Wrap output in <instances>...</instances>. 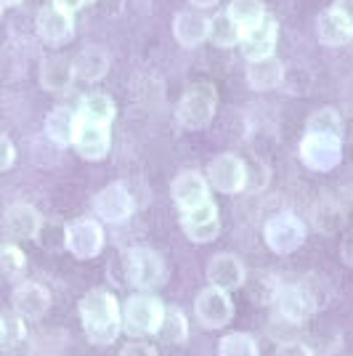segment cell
<instances>
[{
    "label": "cell",
    "instance_id": "cell-24",
    "mask_svg": "<svg viewBox=\"0 0 353 356\" xmlns=\"http://www.w3.org/2000/svg\"><path fill=\"white\" fill-rule=\"evenodd\" d=\"M74 77V61L64 56H45L40 61V86L45 90H67Z\"/></svg>",
    "mask_w": 353,
    "mask_h": 356
},
{
    "label": "cell",
    "instance_id": "cell-26",
    "mask_svg": "<svg viewBox=\"0 0 353 356\" xmlns=\"http://www.w3.org/2000/svg\"><path fill=\"white\" fill-rule=\"evenodd\" d=\"M157 338L162 343H167V346H181V343L189 341V322H186V314L181 312L178 306L165 309V319H162Z\"/></svg>",
    "mask_w": 353,
    "mask_h": 356
},
{
    "label": "cell",
    "instance_id": "cell-27",
    "mask_svg": "<svg viewBox=\"0 0 353 356\" xmlns=\"http://www.w3.org/2000/svg\"><path fill=\"white\" fill-rule=\"evenodd\" d=\"M80 118L96 125H112L115 120V102L106 93H88L80 104Z\"/></svg>",
    "mask_w": 353,
    "mask_h": 356
},
{
    "label": "cell",
    "instance_id": "cell-34",
    "mask_svg": "<svg viewBox=\"0 0 353 356\" xmlns=\"http://www.w3.org/2000/svg\"><path fill=\"white\" fill-rule=\"evenodd\" d=\"M313 86V74L306 67H284V77H281V90L293 93V96H303L309 93Z\"/></svg>",
    "mask_w": 353,
    "mask_h": 356
},
{
    "label": "cell",
    "instance_id": "cell-17",
    "mask_svg": "<svg viewBox=\"0 0 353 356\" xmlns=\"http://www.w3.org/2000/svg\"><path fill=\"white\" fill-rule=\"evenodd\" d=\"M11 306H14V312L22 314L27 322H38V319H43L45 314H48V309H51V293L45 290L43 284L24 282L14 290Z\"/></svg>",
    "mask_w": 353,
    "mask_h": 356
},
{
    "label": "cell",
    "instance_id": "cell-22",
    "mask_svg": "<svg viewBox=\"0 0 353 356\" xmlns=\"http://www.w3.org/2000/svg\"><path fill=\"white\" fill-rule=\"evenodd\" d=\"M284 77V64L277 56L247 61V86L252 90H271L279 88Z\"/></svg>",
    "mask_w": 353,
    "mask_h": 356
},
{
    "label": "cell",
    "instance_id": "cell-35",
    "mask_svg": "<svg viewBox=\"0 0 353 356\" xmlns=\"http://www.w3.org/2000/svg\"><path fill=\"white\" fill-rule=\"evenodd\" d=\"M38 245L43 250H67V226L61 221H43L40 234H38Z\"/></svg>",
    "mask_w": 353,
    "mask_h": 356
},
{
    "label": "cell",
    "instance_id": "cell-7",
    "mask_svg": "<svg viewBox=\"0 0 353 356\" xmlns=\"http://www.w3.org/2000/svg\"><path fill=\"white\" fill-rule=\"evenodd\" d=\"M300 160L309 170H316V173H327L338 168L343 160V138L306 134V138L300 141Z\"/></svg>",
    "mask_w": 353,
    "mask_h": 356
},
{
    "label": "cell",
    "instance_id": "cell-30",
    "mask_svg": "<svg viewBox=\"0 0 353 356\" xmlns=\"http://www.w3.org/2000/svg\"><path fill=\"white\" fill-rule=\"evenodd\" d=\"M306 134H316V136H338L343 138V120L335 109L324 106V109H316L313 115L306 122Z\"/></svg>",
    "mask_w": 353,
    "mask_h": 356
},
{
    "label": "cell",
    "instance_id": "cell-39",
    "mask_svg": "<svg viewBox=\"0 0 353 356\" xmlns=\"http://www.w3.org/2000/svg\"><path fill=\"white\" fill-rule=\"evenodd\" d=\"M277 356H316L311 351V346L300 341H287V343H279V348H277Z\"/></svg>",
    "mask_w": 353,
    "mask_h": 356
},
{
    "label": "cell",
    "instance_id": "cell-31",
    "mask_svg": "<svg viewBox=\"0 0 353 356\" xmlns=\"http://www.w3.org/2000/svg\"><path fill=\"white\" fill-rule=\"evenodd\" d=\"M24 316L16 312H3L0 316V346L3 348H14L27 338V327H24Z\"/></svg>",
    "mask_w": 353,
    "mask_h": 356
},
{
    "label": "cell",
    "instance_id": "cell-14",
    "mask_svg": "<svg viewBox=\"0 0 353 356\" xmlns=\"http://www.w3.org/2000/svg\"><path fill=\"white\" fill-rule=\"evenodd\" d=\"M207 280L213 287H221V290H239L245 280H247V268L245 264L236 258L234 252H218L210 258L207 264Z\"/></svg>",
    "mask_w": 353,
    "mask_h": 356
},
{
    "label": "cell",
    "instance_id": "cell-18",
    "mask_svg": "<svg viewBox=\"0 0 353 356\" xmlns=\"http://www.w3.org/2000/svg\"><path fill=\"white\" fill-rule=\"evenodd\" d=\"M38 35L45 43H64L74 35V14L48 3L38 14Z\"/></svg>",
    "mask_w": 353,
    "mask_h": 356
},
{
    "label": "cell",
    "instance_id": "cell-11",
    "mask_svg": "<svg viewBox=\"0 0 353 356\" xmlns=\"http://www.w3.org/2000/svg\"><path fill=\"white\" fill-rule=\"evenodd\" d=\"M136 202L125 184H109L93 197V213L106 223H125L133 216Z\"/></svg>",
    "mask_w": 353,
    "mask_h": 356
},
{
    "label": "cell",
    "instance_id": "cell-25",
    "mask_svg": "<svg viewBox=\"0 0 353 356\" xmlns=\"http://www.w3.org/2000/svg\"><path fill=\"white\" fill-rule=\"evenodd\" d=\"M316 35H319V40H322L324 45H329V48H340V45H345L353 38L351 30L340 22V16L335 14L332 8L319 14V19H316Z\"/></svg>",
    "mask_w": 353,
    "mask_h": 356
},
{
    "label": "cell",
    "instance_id": "cell-10",
    "mask_svg": "<svg viewBox=\"0 0 353 356\" xmlns=\"http://www.w3.org/2000/svg\"><path fill=\"white\" fill-rule=\"evenodd\" d=\"M181 229L183 234L197 242V245H207L221 234V216H218V205L213 200L202 202L199 208L183 210L181 216Z\"/></svg>",
    "mask_w": 353,
    "mask_h": 356
},
{
    "label": "cell",
    "instance_id": "cell-44",
    "mask_svg": "<svg viewBox=\"0 0 353 356\" xmlns=\"http://www.w3.org/2000/svg\"><path fill=\"white\" fill-rule=\"evenodd\" d=\"M194 8H199V11H205V8H213V6H218L221 0H189Z\"/></svg>",
    "mask_w": 353,
    "mask_h": 356
},
{
    "label": "cell",
    "instance_id": "cell-2",
    "mask_svg": "<svg viewBox=\"0 0 353 356\" xmlns=\"http://www.w3.org/2000/svg\"><path fill=\"white\" fill-rule=\"evenodd\" d=\"M218 109V93L213 83H194L178 102L176 120L183 131H202L207 128Z\"/></svg>",
    "mask_w": 353,
    "mask_h": 356
},
{
    "label": "cell",
    "instance_id": "cell-21",
    "mask_svg": "<svg viewBox=\"0 0 353 356\" xmlns=\"http://www.w3.org/2000/svg\"><path fill=\"white\" fill-rule=\"evenodd\" d=\"M173 38L178 40V45L183 48H197L199 43H205L210 38V19H207L199 8L194 11H181L173 19Z\"/></svg>",
    "mask_w": 353,
    "mask_h": 356
},
{
    "label": "cell",
    "instance_id": "cell-9",
    "mask_svg": "<svg viewBox=\"0 0 353 356\" xmlns=\"http://www.w3.org/2000/svg\"><path fill=\"white\" fill-rule=\"evenodd\" d=\"M67 250L77 261H90L104 250V229L96 218H77L67 223Z\"/></svg>",
    "mask_w": 353,
    "mask_h": 356
},
{
    "label": "cell",
    "instance_id": "cell-38",
    "mask_svg": "<svg viewBox=\"0 0 353 356\" xmlns=\"http://www.w3.org/2000/svg\"><path fill=\"white\" fill-rule=\"evenodd\" d=\"M0 152H3V160H0V168L8 173L11 168H14L16 163V147H14V141L8 138V136L3 134L0 136Z\"/></svg>",
    "mask_w": 353,
    "mask_h": 356
},
{
    "label": "cell",
    "instance_id": "cell-32",
    "mask_svg": "<svg viewBox=\"0 0 353 356\" xmlns=\"http://www.w3.org/2000/svg\"><path fill=\"white\" fill-rule=\"evenodd\" d=\"M218 356H258V341L247 332H229L218 343Z\"/></svg>",
    "mask_w": 353,
    "mask_h": 356
},
{
    "label": "cell",
    "instance_id": "cell-40",
    "mask_svg": "<svg viewBox=\"0 0 353 356\" xmlns=\"http://www.w3.org/2000/svg\"><path fill=\"white\" fill-rule=\"evenodd\" d=\"M120 356H157V351H154V346H149V343L133 341L122 346Z\"/></svg>",
    "mask_w": 353,
    "mask_h": 356
},
{
    "label": "cell",
    "instance_id": "cell-23",
    "mask_svg": "<svg viewBox=\"0 0 353 356\" xmlns=\"http://www.w3.org/2000/svg\"><path fill=\"white\" fill-rule=\"evenodd\" d=\"M72 61H74V74H77L80 80H85V83L101 80L104 74L109 72V64H112L106 48H101V45H88V48H83Z\"/></svg>",
    "mask_w": 353,
    "mask_h": 356
},
{
    "label": "cell",
    "instance_id": "cell-42",
    "mask_svg": "<svg viewBox=\"0 0 353 356\" xmlns=\"http://www.w3.org/2000/svg\"><path fill=\"white\" fill-rule=\"evenodd\" d=\"M340 258H343V264H345V266L353 268V232H348V234L343 237V245H340Z\"/></svg>",
    "mask_w": 353,
    "mask_h": 356
},
{
    "label": "cell",
    "instance_id": "cell-4",
    "mask_svg": "<svg viewBox=\"0 0 353 356\" xmlns=\"http://www.w3.org/2000/svg\"><path fill=\"white\" fill-rule=\"evenodd\" d=\"M265 245L277 255H290L297 248H303L306 242V223L293 213H277L274 218H268L263 226Z\"/></svg>",
    "mask_w": 353,
    "mask_h": 356
},
{
    "label": "cell",
    "instance_id": "cell-16",
    "mask_svg": "<svg viewBox=\"0 0 353 356\" xmlns=\"http://www.w3.org/2000/svg\"><path fill=\"white\" fill-rule=\"evenodd\" d=\"M74 149H77V154L83 160H90V163L104 160L109 154V149H112L109 125H96V122L83 120L80 131H77V138H74Z\"/></svg>",
    "mask_w": 353,
    "mask_h": 356
},
{
    "label": "cell",
    "instance_id": "cell-29",
    "mask_svg": "<svg viewBox=\"0 0 353 356\" xmlns=\"http://www.w3.org/2000/svg\"><path fill=\"white\" fill-rule=\"evenodd\" d=\"M210 40L218 48H234L242 43V30L229 14H218L210 19Z\"/></svg>",
    "mask_w": 353,
    "mask_h": 356
},
{
    "label": "cell",
    "instance_id": "cell-43",
    "mask_svg": "<svg viewBox=\"0 0 353 356\" xmlns=\"http://www.w3.org/2000/svg\"><path fill=\"white\" fill-rule=\"evenodd\" d=\"M54 6H59V8H64V11H69V14H74V11H80L88 0H51Z\"/></svg>",
    "mask_w": 353,
    "mask_h": 356
},
{
    "label": "cell",
    "instance_id": "cell-37",
    "mask_svg": "<svg viewBox=\"0 0 353 356\" xmlns=\"http://www.w3.org/2000/svg\"><path fill=\"white\" fill-rule=\"evenodd\" d=\"M265 184H268V168L255 163V170H250V165H247V189L261 192V189H265Z\"/></svg>",
    "mask_w": 353,
    "mask_h": 356
},
{
    "label": "cell",
    "instance_id": "cell-41",
    "mask_svg": "<svg viewBox=\"0 0 353 356\" xmlns=\"http://www.w3.org/2000/svg\"><path fill=\"white\" fill-rule=\"evenodd\" d=\"M332 11L340 16V22H343L353 35V0H338V3L332 6Z\"/></svg>",
    "mask_w": 353,
    "mask_h": 356
},
{
    "label": "cell",
    "instance_id": "cell-13",
    "mask_svg": "<svg viewBox=\"0 0 353 356\" xmlns=\"http://www.w3.org/2000/svg\"><path fill=\"white\" fill-rule=\"evenodd\" d=\"M170 194H173V202L181 210L199 208L202 202L210 200V181L197 170H183L173 178Z\"/></svg>",
    "mask_w": 353,
    "mask_h": 356
},
{
    "label": "cell",
    "instance_id": "cell-28",
    "mask_svg": "<svg viewBox=\"0 0 353 356\" xmlns=\"http://www.w3.org/2000/svg\"><path fill=\"white\" fill-rule=\"evenodd\" d=\"M226 14L234 19L236 24H239V30H242V35H245V32L252 30L255 24H261L265 19L263 0H231Z\"/></svg>",
    "mask_w": 353,
    "mask_h": 356
},
{
    "label": "cell",
    "instance_id": "cell-36",
    "mask_svg": "<svg viewBox=\"0 0 353 356\" xmlns=\"http://www.w3.org/2000/svg\"><path fill=\"white\" fill-rule=\"evenodd\" d=\"M0 264H3V274H6L8 280L19 277V274L24 271V266H27L24 252L19 250L14 242H6V245L0 248Z\"/></svg>",
    "mask_w": 353,
    "mask_h": 356
},
{
    "label": "cell",
    "instance_id": "cell-45",
    "mask_svg": "<svg viewBox=\"0 0 353 356\" xmlns=\"http://www.w3.org/2000/svg\"><path fill=\"white\" fill-rule=\"evenodd\" d=\"M3 3V8H14V6H19L22 0H0Z\"/></svg>",
    "mask_w": 353,
    "mask_h": 356
},
{
    "label": "cell",
    "instance_id": "cell-8",
    "mask_svg": "<svg viewBox=\"0 0 353 356\" xmlns=\"http://www.w3.org/2000/svg\"><path fill=\"white\" fill-rule=\"evenodd\" d=\"M194 314L205 330H221L234 319V303L229 298V290L221 287H205L194 300Z\"/></svg>",
    "mask_w": 353,
    "mask_h": 356
},
{
    "label": "cell",
    "instance_id": "cell-5",
    "mask_svg": "<svg viewBox=\"0 0 353 356\" xmlns=\"http://www.w3.org/2000/svg\"><path fill=\"white\" fill-rule=\"evenodd\" d=\"M125 255V274H128V284L138 287V290H154L157 284L165 280V264L154 250L149 248H133V250L122 252Z\"/></svg>",
    "mask_w": 353,
    "mask_h": 356
},
{
    "label": "cell",
    "instance_id": "cell-33",
    "mask_svg": "<svg viewBox=\"0 0 353 356\" xmlns=\"http://www.w3.org/2000/svg\"><path fill=\"white\" fill-rule=\"evenodd\" d=\"M300 290H303V296H306V300H309L311 314L322 312L324 306L329 303V284L324 282L322 277H316V274L306 277V280L300 282Z\"/></svg>",
    "mask_w": 353,
    "mask_h": 356
},
{
    "label": "cell",
    "instance_id": "cell-20",
    "mask_svg": "<svg viewBox=\"0 0 353 356\" xmlns=\"http://www.w3.org/2000/svg\"><path fill=\"white\" fill-rule=\"evenodd\" d=\"M80 122H83L80 109L56 106V109H51V115L45 118V136H48L56 147H74Z\"/></svg>",
    "mask_w": 353,
    "mask_h": 356
},
{
    "label": "cell",
    "instance_id": "cell-6",
    "mask_svg": "<svg viewBox=\"0 0 353 356\" xmlns=\"http://www.w3.org/2000/svg\"><path fill=\"white\" fill-rule=\"evenodd\" d=\"M207 181L223 194H239L247 189V163L231 152L213 157L207 165Z\"/></svg>",
    "mask_w": 353,
    "mask_h": 356
},
{
    "label": "cell",
    "instance_id": "cell-1",
    "mask_svg": "<svg viewBox=\"0 0 353 356\" xmlns=\"http://www.w3.org/2000/svg\"><path fill=\"white\" fill-rule=\"evenodd\" d=\"M80 319H83V330L93 346H112L120 338V332L125 330L117 300L106 290H90L83 296Z\"/></svg>",
    "mask_w": 353,
    "mask_h": 356
},
{
    "label": "cell",
    "instance_id": "cell-15",
    "mask_svg": "<svg viewBox=\"0 0 353 356\" xmlns=\"http://www.w3.org/2000/svg\"><path fill=\"white\" fill-rule=\"evenodd\" d=\"M277 35H279V24L277 19L265 16L261 24H255L252 30H247L242 35V56L247 61L265 59V56H274V48H277Z\"/></svg>",
    "mask_w": 353,
    "mask_h": 356
},
{
    "label": "cell",
    "instance_id": "cell-3",
    "mask_svg": "<svg viewBox=\"0 0 353 356\" xmlns=\"http://www.w3.org/2000/svg\"><path fill=\"white\" fill-rule=\"evenodd\" d=\"M165 309L157 296L149 293H136L125 300L122 306V327L131 338H147V335H157L165 319Z\"/></svg>",
    "mask_w": 353,
    "mask_h": 356
},
{
    "label": "cell",
    "instance_id": "cell-19",
    "mask_svg": "<svg viewBox=\"0 0 353 356\" xmlns=\"http://www.w3.org/2000/svg\"><path fill=\"white\" fill-rule=\"evenodd\" d=\"M271 303H274V316H279L284 322H293V325H303L306 316L311 314V306L300 290V284H279Z\"/></svg>",
    "mask_w": 353,
    "mask_h": 356
},
{
    "label": "cell",
    "instance_id": "cell-12",
    "mask_svg": "<svg viewBox=\"0 0 353 356\" xmlns=\"http://www.w3.org/2000/svg\"><path fill=\"white\" fill-rule=\"evenodd\" d=\"M43 226V216L27 202H14L3 213V234L11 242H24V239H38Z\"/></svg>",
    "mask_w": 353,
    "mask_h": 356
}]
</instances>
